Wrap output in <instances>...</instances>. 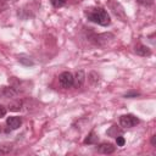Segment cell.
<instances>
[{
  "instance_id": "cell-3",
  "label": "cell",
  "mask_w": 156,
  "mask_h": 156,
  "mask_svg": "<svg viewBox=\"0 0 156 156\" xmlns=\"http://www.w3.org/2000/svg\"><path fill=\"white\" fill-rule=\"evenodd\" d=\"M139 123V119L134 116V115H122L119 117V124L123 127V128H132L134 126H136Z\"/></svg>"
},
{
  "instance_id": "cell-22",
  "label": "cell",
  "mask_w": 156,
  "mask_h": 156,
  "mask_svg": "<svg viewBox=\"0 0 156 156\" xmlns=\"http://www.w3.org/2000/svg\"><path fill=\"white\" fill-rule=\"evenodd\" d=\"M4 1H5V0H0V5H1V4L4 2Z\"/></svg>"
},
{
  "instance_id": "cell-17",
  "label": "cell",
  "mask_w": 156,
  "mask_h": 156,
  "mask_svg": "<svg viewBox=\"0 0 156 156\" xmlns=\"http://www.w3.org/2000/svg\"><path fill=\"white\" fill-rule=\"evenodd\" d=\"M139 95H140V93H139V91H135V90H130V91H127V93L124 94V98L132 99V98H136V96H139Z\"/></svg>"
},
{
  "instance_id": "cell-12",
  "label": "cell",
  "mask_w": 156,
  "mask_h": 156,
  "mask_svg": "<svg viewBox=\"0 0 156 156\" xmlns=\"http://www.w3.org/2000/svg\"><path fill=\"white\" fill-rule=\"evenodd\" d=\"M22 105H23L22 101L16 100V101H13V102H10L9 106H7V108H9L10 111H20L21 107H22Z\"/></svg>"
},
{
  "instance_id": "cell-20",
  "label": "cell",
  "mask_w": 156,
  "mask_h": 156,
  "mask_svg": "<svg viewBox=\"0 0 156 156\" xmlns=\"http://www.w3.org/2000/svg\"><path fill=\"white\" fill-rule=\"evenodd\" d=\"M6 112H7V108H6L4 105H1V104H0V118H1V117H4V116L6 115Z\"/></svg>"
},
{
  "instance_id": "cell-5",
  "label": "cell",
  "mask_w": 156,
  "mask_h": 156,
  "mask_svg": "<svg viewBox=\"0 0 156 156\" xmlns=\"http://www.w3.org/2000/svg\"><path fill=\"white\" fill-rule=\"evenodd\" d=\"M134 52L139 56H143V57H147L151 55V49L147 48L146 45H143V44H136L134 46Z\"/></svg>"
},
{
  "instance_id": "cell-1",
  "label": "cell",
  "mask_w": 156,
  "mask_h": 156,
  "mask_svg": "<svg viewBox=\"0 0 156 156\" xmlns=\"http://www.w3.org/2000/svg\"><path fill=\"white\" fill-rule=\"evenodd\" d=\"M85 16L89 21L102 26V27H107L111 23V18L110 15L107 13V11L102 7H91V9H87L85 10Z\"/></svg>"
},
{
  "instance_id": "cell-11",
  "label": "cell",
  "mask_w": 156,
  "mask_h": 156,
  "mask_svg": "<svg viewBox=\"0 0 156 156\" xmlns=\"http://www.w3.org/2000/svg\"><path fill=\"white\" fill-rule=\"evenodd\" d=\"M13 150L12 143H2L0 145V155H7Z\"/></svg>"
},
{
  "instance_id": "cell-13",
  "label": "cell",
  "mask_w": 156,
  "mask_h": 156,
  "mask_svg": "<svg viewBox=\"0 0 156 156\" xmlns=\"http://www.w3.org/2000/svg\"><path fill=\"white\" fill-rule=\"evenodd\" d=\"M98 135L94 133V132H90L89 134H88V136L84 139V144H95V143H98Z\"/></svg>"
},
{
  "instance_id": "cell-6",
  "label": "cell",
  "mask_w": 156,
  "mask_h": 156,
  "mask_svg": "<svg viewBox=\"0 0 156 156\" xmlns=\"http://www.w3.org/2000/svg\"><path fill=\"white\" fill-rule=\"evenodd\" d=\"M6 124L9 126L10 130H12V129H17V128H20L21 124H22V118H21V117H17V116L7 117V119H6Z\"/></svg>"
},
{
  "instance_id": "cell-10",
  "label": "cell",
  "mask_w": 156,
  "mask_h": 156,
  "mask_svg": "<svg viewBox=\"0 0 156 156\" xmlns=\"http://www.w3.org/2000/svg\"><path fill=\"white\" fill-rule=\"evenodd\" d=\"M18 62L22 63L23 66H27V67L34 65L33 58H32L30 56H28V55H23V54H22V55H18Z\"/></svg>"
},
{
  "instance_id": "cell-2",
  "label": "cell",
  "mask_w": 156,
  "mask_h": 156,
  "mask_svg": "<svg viewBox=\"0 0 156 156\" xmlns=\"http://www.w3.org/2000/svg\"><path fill=\"white\" fill-rule=\"evenodd\" d=\"M107 6H108V9L112 11V13L117 18H119L122 22H126L127 21V15L124 12V9L122 7V5L117 0H108L107 1Z\"/></svg>"
},
{
  "instance_id": "cell-21",
  "label": "cell",
  "mask_w": 156,
  "mask_h": 156,
  "mask_svg": "<svg viewBox=\"0 0 156 156\" xmlns=\"http://www.w3.org/2000/svg\"><path fill=\"white\" fill-rule=\"evenodd\" d=\"M151 144H152V146H156V135L151 136Z\"/></svg>"
},
{
  "instance_id": "cell-4",
  "label": "cell",
  "mask_w": 156,
  "mask_h": 156,
  "mask_svg": "<svg viewBox=\"0 0 156 156\" xmlns=\"http://www.w3.org/2000/svg\"><path fill=\"white\" fill-rule=\"evenodd\" d=\"M73 74L71 72H62L58 76V82L63 88H71L73 85Z\"/></svg>"
},
{
  "instance_id": "cell-19",
  "label": "cell",
  "mask_w": 156,
  "mask_h": 156,
  "mask_svg": "<svg viewBox=\"0 0 156 156\" xmlns=\"http://www.w3.org/2000/svg\"><path fill=\"white\" fill-rule=\"evenodd\" d=\"M116 143H117V146H123V145H124V143H126V140H124V138H123V136L117 135V136H116Z\"/></svg>"
},
{
  "instance_id": "cell-15",
  "label": "cell",
  "mask_w": 156,
  "mask_h": 156,
  "mask_svg": "<svg viewBox=\"0 0 156 156\" xmlns=\"http://www.w3.org/2000/svg\"><path fill=\"white\" fill-rule=\"evenodd\" d=\"M139 5H141V6H145V7H150V6H152L154 5V2H155V0H135Z\"/></svg>"
},
{
  "instance_id": "cell-8",
  "label": "cell",
  "mask_w": 156,
  "mask_h": 156,
  "mask_svg": "<svg viewBox=\"0 0 156 156\" xmlns=\"http://www.w3.org/2000/svg\"><path fill=\"white\" fill-rule=\"evenodd\" d=\"M17 94V90L13 87H2L0 89V96L9 99V98H15Z\"/></svg>"
},
{
  "instance_id": "cell-16",
  "label": "cell",
  "mask_w": 156,
  "mask_h": 156,
  "mask_svg": "<svg viewBox=\"0 0 156 156\" xmlns=\"http://www.w3.org/2000/svg\"><path fill=\"white\" fill-rule=\"evenodd\" d=\"M67 2V0H51V4L54 7L58 9V7H62Z\"/></svg>"
},
{
  "instance_id": "cell-7",
  "label": "cell",
  "mask_w": 156,
  "mask_h": 156,
  "mask_svg": "<svg viewBox=\"0 0 156 156\" xmlns=\"http://www.w3.org/2000/svg\"><path fill=\"white\" fill-rule=\"evenodd\" d=\"M73 85L76 87V88H80V87H83V84H84V82H85V73H84V71H78L77 73H76V76H73Z\"/></svg>"
},
{
  "instance_id": "cell-14",
  "label": "cell",
  "mask_w": 156,
  "mask_h": 156,
  "mask_svg": "<svg viewBox=\"0 0 156 156\" xmlns=\"http://www.w3.org/2000/svg\"><path fill=\"white\" fill-rule=\"evenodd\" d=\"M121 133H122V130H121V129H117V126H112V127L107 130V134L111 135V136H115V138H116L118 134H121Z\"/></svg>"
},
{
  "instance_id": "cell-9",
  "label": "cell",
  "mask_w": 156,
  "mask_h": 156,
  "mask_svg": "<svg viewBox=\"0 0 156 156\" xmlns=\"http://www.w3.org/2000/svg\"><path fill=\"white\" fill-rule=\"evenodd\" d=\"M98 150H99L101 154H112V152H115L116 146H113L111 143H101V144L98 146Z\"/></svg>"
},
{
  "instance_id": "cell-18",
  "label": "cell",
  "mask_w": 156,
  "mask_h": 156,
  "mask_svg": "<svg viewBox=\"0 0 156 156\" xmlns=\"http://www.w3.org/2000/svg\"><path fill=\"white\" fill-rule=\"evenodd\" d=\"M89 80L91 82V84H96L98 80H99V76H98L95 72H91V73L89 74Z\"/></svg>"
}]
</instances>
